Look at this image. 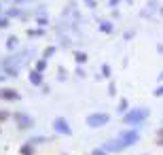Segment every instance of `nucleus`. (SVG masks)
<instances>
[{
	"instance_id": "obj_1",
	"label": "nucleus",
	"mask_w": 163,
	"mask_h": 155,
	"mask_svg": "<svg viewBox=\"0 0 163 155\" xmlns=\"http://www.w3.org/2000/svg\"><path fill=\"white\" fill-rule=\"evenodd\" d=\"M0 100H19V92L11 89V87H4V89H0Z\"/></svg>"
},
{
	"instance_id": "obj_2",
	"label": "nucleus",
	"mask_w": 163,
	"mask_h": 155,
	"mask_svg": "<svg viewBox=\"0 0 163 155\" xmlns=\"http://www.w3.org/2000/svg\"><path fill=\"white\" fill-rule=\"evenodd\" d=\"M106 121H108V115H91V117H87L89 125H104Z\"/></svg>"
},
{
	"instance_id": "obj_3",
	"label": "nucleus",
	"mask_w": 163,
	"mask_h": 155,
	"mask_svg": "<svg viewBox=\"0 0 163 155\" xmlns=\"http://www.w3.org/2000/svg\"><path fill=\"white\" fill-rule=\"evenodd\" d=\"M146 115H148V110H146V113H144V110H133L131 115H127V117H125V121H127V123H133V121H140V119H144Z\"/></svg>"
},
{
	"instance_id": "obj_4",
	"label": "nucleus",
	"mask_w": 163,
	"mask_h": 155,
	"mask_svg": "<svg viewBox=\"0 0 163 155\" xmlns=\"http://www.w3.org/2000/svg\"><path fill=\"white\" fill-rule=\"evenodd\" d=\"M53 125H55V130H57V132L70 134V128H68V123H66V121H62V119H55V123H53Z\"/></svg>"
},
{
	"instance_id": "obj_5",
	"label": "nucleus",
	"mask_w": 163,
	"mask_h": 155,
	"mask_svg": "<svg viewBox=\"0 0 163 155\" xmlns=\"http://www.w3.org/2000/svg\"><path fill=\"white\" fill-rule=\"evenodd\" d=\"M17 121H19L21 128H30V125H32V119H28V117H23V115H17Z\"/></svg>"
},
{
	"instance_id": "obj_6",
	"label": "nucleus",
	"mask_w": 163,
	"mask_h": 155,
	"mask_svg": "<svg viewBox=\"0 0 163 155\" xmlns=\"http://www.w3.org/2000/svg\"><path fill=\"white\" fill-rule=\"evenodd\" d=\"M4 119H9V113L6 110H0V121H4Z\"/></svg>"
},
{
	"instance_id": "obj_7",
	"label": "nucleus",
	"mask_w": 163,
	"mask_h": 155,
	"mask_svg": "<svg viewBox=\"0 0 163 155\" xmlns=\"http://www.w3.org/2000/svg\"><path fill=\"white\" fill-rule=\"evenodd\" d=\"M32 81H34V83H41V77H38V74L34 72V74H32Z\"/></svg>"
}]
</instances>
